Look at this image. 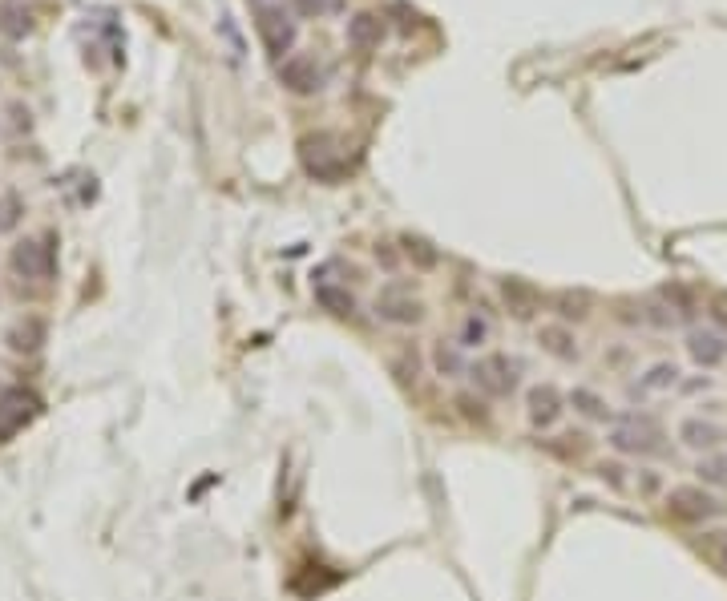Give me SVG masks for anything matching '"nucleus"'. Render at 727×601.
I'll return each mask as SVG.
<instances>
[{
	"mask_svg": "<svg viewBox=\"0 0 727 601\" xmlns=\"http://www.w3.org/2000/svg\"><path fill=\"white\" fill-rule=\"evenodd\" d=\"M687 355L695 368H720L727 360V335L715 327H695L687 335Z\"/></svg>",
	"mask_w": 727,
	"mask_h": 601,
	"instance_id": "obj_8",
	"label": "nucleus"
},
{
	"mask_svg": "<svg viewBox=\"0 0 727 601\" xmlns=\"http://www.w3.org/2000/svg\"><path fill=\"white\" fill-rule=\"evenodd\" d=\"M538 343H542V352L553 355L558 363H574L578 355H582V347H578L574 331L562 327V324H545V327L538 331Z\"/></svg>",
	"mask_w": 727,
	"mask_h": 601,
	"instance_id": "obj_10",
	"label": "nucleus"
},
{
	"mask_svg": "<svg viewBox=\"0 0 727 601\" xmlns=\"http://www.w3.org/2000/svg\"><path fill=\"white\" fill-rule=\"evenodd\" d=\"M29 29H33V16L21 13V8H8V13H5V33H8V37H24Z\"/></svg>",
	"mask_w": 727,
	"mask_h": 601,
	"instance_id": "obj_22",
	"label": "nucleus"
},
{
	"mask_svg": "<svg viewBox=\"0 0 727 601\" xmlns=\"http://www.w3.org/2000/svg\"><path fill=\"white\" fill-rule=\"evenodd\" d=\"M250 5H255L259 37H263L267 53H271V57H279V61H283V53L291 57V49H296L299 29H296V21H291V16H288V8H283V5H275V0H250Z\"/></svg>",
	"mask_w": 727,
	"mask_h": 601,
	"instance_id": "obj_1",
	"label": "nucleus"
},
{
	"mask_svg": "<svg viewBox=\"0 0 727 601\" xmlns=\"http://www.w3.org/2000/svg\"><path fill=\"white\" fill-rule=\"evenodd\" d=\"M675 383H679V368L675 363H655V368H647L643 376L630 383V399H643V396H655V391H671Z\"/></svg>",
	"mask_w": 727,
	"mask_h": 601,
	"instance_id": "obj_11",
	"label": "nucleus"
},
{
	"mask_svg": "<svg viewBox=\"0 0 727 601\" xmlns=\"http://www.w3.org/2000/svg\"><path fill=\"white\" fill-rule=\"evenodd\" d=\"M404 255H409L417 267H424V271H429V267H437V250H432L424 239H404Z\"/></svg>",
	"mask_w": 727,
	"mask_h": 601,
	"instance_id": "obj_19",
	"label": "nucleus"
},
{
	"mask_svg": "<svg viewBox=\"0 0 727 601\" xmlns=\"http://www.w3.org/2000/svg\"><path fill=\"white\" fill-rule=\"evenodd\" d=\"M316 303L332 315H352L356 311V299L348 295V286H335V283H316Z\"/></svg>",
	"mask_w": 727,
	"mask_h": 601,
	"instance_id": "obj_18",
	"label": "nucleus"
},
{
	"mask_svg": "<svg viewBox=\"0 0 727 601\" xmlns=\"http://www.w3.org/2000/svg\"><path fill=\"white\" fill-rule=\"evenodd\" d=\"M344 0H296V13L299 16H332L340 13Z\"/></svg>",
	"mask_w": 727,
	"mask_h": 601,
	"instance_id": "obj_20",
	"label": "nucleus"
},
{
	"mask_svg": "<svg viewBox=\"0 0 727 601\" xmlns=\"http://www.w3.org/2000/svg\"><path fill=\"white\" fill-rule=\"evenodd\" d=\"M473 383L485 396L501 399V396H514L517 391V380H522V360H509V355H485L469 368Z\"/></svg>",
	"mask_w": 727,
	"mask_h": 601,
	"instance_id": "obj_2",
	"label": "nucleus"
},
{
	"mask_svg": "<svg viewBox=\"0 0 727 601\" xmlns=\"http://www.w3.org/2000/svg\"><path fill=\"white\" fill-rule=\"evenodd\" d=\"M501 295H505L509 311H514L517 319H530L533 311H538V303H542L538 291H533V286H525L522 278H505V283H501Z\"/></svg>",
	"mask_w": 727,
	"mask_h": 601,
	"instance_id": "obj_14",
	"label": "nucleus"
},
{
	"mask_svg": "<svg viewBox=\"0 0 727 601\" xmlns=\"http://www.w3.org/2000/svg\"><path fill=\"white\" fill-rule=\"evenodd\" d=\"M13 267L24 278H41L53 271V258H49V247H41V242H21V247L13 250Z\"/></svg>",
	"mask_w": 727,
	"mask_h": 601,
	"instance_id": "obj_12",
	"label": "nucleus"
},
{
	"mask_svg": "<svg viewBox=\"0 0 727 601\" xmlns=\"http://www.w3.org/2000/svg\"><path fill=\"white\" fill-rule=\"evenodd\" d=\"M606 444L614 452H622V456H651V452H659V428L647 416H630L627 424H618L606 437Z\"/></svg>",
	"mask_w": 727,
	"mask_h": 601,
	"instance_id": "obj_4",
	"label": "nucleus"
},
{
	"mask_svg": "<svg viewBox=\"0 0 727 601\" xmlns=\"http://www.w3.org/2000/svg\"><path fill=\"white\" fill-rule=\"evenodd\" d=\"M493 335L489 319L477 315V311H469V315L461 319V327H457V347H465V352H473V347H485Z\"/></svg>",
	"mask_w": 727,
	"mask_h": 601,
	"instance_id": "obj_17",
	"label": "nucleus"
},
{
	"mask_svg": "<svg viewBox=\"0 0 727 601\" xmlns=\"http://www.w3.org/2000/svg\"><path fill=\"white\" fill-rule=\"evenodd\" d=\"M599 473H602V481H606V484H614V489H622V484H627V481H622V473H627L622 465H602Z\"/></svg>",
	"mask_w": 727,
	"mask_h": 601,
	"instance_id": "obj_24",
	"label": "nucleus"
},
{
	"mask_svg": "<svg viewBox=\"0 0 727 601\" xmlns=\"http://www.w3.org/2000/svg\"><path fill=\"white\" fill-rule=\"evenodd\" d=\"M638 489H643V493H659V476H655L651 468H643V473H638Z\"/></svg>",
	"mask_w": 727,
	"mask_h": 601,
	"instance_id": "obj_25",
	"label": "nucleus"
},
{
	"mask_svg": "<svg viewBox=\"0 0 727 601\" xmlns=\"http://www.w3.org/2000/svg\"><path fill=\"white\" fill-rule=\"evenodd\" d=\"M699 473H703V481L727 484V460H703V465H699Z\"/></svg>",
	"mask_w": 727,
	"mask_h": 601,
	"instance_id": "obj_23",
	"label": "nucleus"
},
{
	"mask_svg": "<svg viewBox=\"0 0 727 601\" xmlns=\"http://www.w3.org/2000/svg\"><path fill=\"white\" fill-rule=\"evenodd\" d=\"M376 315L392 327H412L424 319V307H420V299H412L401 286H384V291L376 295Z\"/></svg>",
	"mask_w": 727,
	"mask_h": 601,
	"instance_id": "obj_5",
	"label": "nucleus"
},
{
	"mask_svg": "<svg viewBox=\"0 0 727 601\" xmlns=\"http://www.w3.org/2000/svg\"><path fill=\"white\" fill-rule=\"evenodd\" d=\"M553 307H558L562 319H582L586 315V299H582V295H558V299H553Z\"/></svg>",
	"mask_w": 727,
	"mask_h": 601,
	"instance_id": "obj_21",
	"label": "nucleus"
},
{
	"mask_svg": "<svg viewBox=\"0 0 727 601\" xmlns=\"http://www.w3.org/2000/svg\"><path fill=\"white\" fill-rule=\"evenodd\" d=\"M666 512L683 525H703V521H715L723 512L720 496H712L707 489H695V484H679V489L666 493Z\"/></svg>",
	"mask_w": 727,
	"mask_h": 601,
	"instance_id": "obj_3",
	"label": "nucleus"
},
{
	"mask_svg": "<svg viewBox=\"0 0 727 601\" xmlns=\"http://www.w3.org/2000/svg\"><path fill=\"white\" fill-rule=\"evenodd\" d=\"M0 226H8V222H5V219H0Z\"/></svg>",
	"mask_w": 727,
	"mask_h": 601,
	"instance_id": "obj_27",
	"label": "nucleus"
},
{
	"mask_svg": "<svg viewBox=\"0 0 727 601\" xmlns=\"http://www.w3.org/2000/svg\"><path fill=\"white\" fill-rule=\"evenodd\" d=\"M279 81H283V89L307 98V93H316L319 85H324V77H319V65L307 53H291L279 61Z\"/></svg>",
	"mask_w": 727,
	"mask_h": 601,
	"instance_id": "obj_7",
	"label": "nucleus"
},
{
	"mask_svg": "<svg viewBox=\"0 0 727 601\" xmlns=\"http://www.w3.org/2000/svg\"><path fill=\"white\" fill-rule=\"evenodd\" d=\"M432 368H437V376H445V380L465 376V371H469V363H465V347L437 343V347H432Z\"/></svg>",
	"mask_w": 727,
	"mask_h": 601,
	"instance_id": "obj_16",
	"label": "nucleus"
},
{
	"mask_svg": "<svg viewBox=\"0 0 727 601\" xmlns=\"http://www.w3.org/2000/svg\"><path fill=\"white\" fill-rule=\"evenodd\" d=\"M344 37H348L352 49H360V53H368V49L380 45V21L372 13H356L348 21V29H344Z\"/></svg>",
	"mask_w": 727,
	"mask_h": 601,
	"instance_id": "obj_13",
	"label": "nucleus"
},
{
	"mask_svg": "<svg viewBox=\"0 0 727 601\" xmlns=\"http://www.w3.org/2000/svg\"><path fill=\"white\" fill-rule=\"evenodd\" d=\"M562 412H566V399H562V391L553 383H533L525 391V416H530L533 428H553L562 420Z\"/></svg>",
	"mask_w": 727,
	"mask_h": 601,
	"instance_id": "obj_6",
	"label": "nucleus"
},
{
	"mask_svg": "<svg viewBox=\"0 0 727 601\" xmlns=\"http://www.w3.org/2000/svg\"><path fill=\"white\" fill-rule=\"evenodd\" d=\"M720 565H723V573H727V545L720 549Z\"/></svg>",
	"mask_w": 727,
	"mask_h": 601,
	"instance_id": "obj_26",
	"label": "nucleus"
},
{
	"mask_svg": "<svg viewBox=\"0 0 727 601\" xmlns=\"http://www.w3.org/2000/svg\"><path fill=\"white\" fill-rule=\"evenodd\" d=\"M566 404L574 408L578 416H586V420H610V404H606L594 388H570Z\"/></svg>",
	"mask_w": 727,
	"mask_h": 601,
	"instance_id": "obj_15",
	"label": "nucleus"
},
{
	"mask_svg": "<svg viewBox=\"0 0 727 601\" xmlns=\"http://www.w3.org/2000/svg\"><path fill=\"white\" fill-rule=\"evenodd\" d=\"M679 444L691 452H715L727 444V428L715 420H703V416H687L679 424Z\"/></svg>",
	"mask_w": 727,
	"mask_h": 601,
	"instance_id": "obj_9",
	"label": "nucleus"
}]
</instances>
